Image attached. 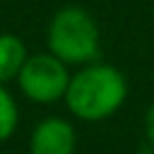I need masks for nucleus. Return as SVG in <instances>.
<instances>
[{"mask_svg": "<svg viewBox=\"0 0 154 154\" xmlns=\"http://www.w3.org/2000/svg\"><path fill=\"white\" fill-rule=\"evenodd\" d=\"M48 52L66 66H86L97 61L100 27L84 7L66 5L54 11L48 25Z\"/></svg>", "mask_w": 154, "mask_h": 154, "instance_id": "2", "label": "nucleus"}, {"mask_svg": "<svg viewBox=\"0 0 154 154\" xmlns=\"http://www.w3.org/2000/svg\"><path fill=\"white\" fill-rule=\"evenodd\" d=\"M75 127L59 116H48L38 120L29 134V154H75Z\"/></svg>", "mask_w": 154, "mask_h": 154, "instance_id": "4", "label": "nucleus"}, {"mask_svg": "<svg viewBox=\"0 0 154 154\" xmlns=\"http://www.w3.org/2000/svg\"><path fill=\"white\" fill-rule=\"evenodd\" d=\"M27 45L18 34L2 32L0 34V84H7L16 79L27 61Z\"/></svg>", "mask_w": 154, "mask_h": 154, "instance_id": "5", "label": "nucleus"}, {"mask_svg": "<svg viewBox=\"0 0 154 154\" xmlns=\"http://www.w3.org/2000/svg\"><path fill=\"white\" fill-rule=\"evenodd\" d=\"M145 138H147V143L154 147V102L147 106V111H145Z\"/></svg>", "mask_w": 154, "mask_h": 154, "instance_id": "7", "label": "nucleus"}, {"mask_svg": "<svg viewBox=\"0 0 154 154\" xmlns=\"http://www.w3.org/2000/svg\"><path fill=\"white\" fill-rule=\"evenodd\" d=\"M127 93V79L118 68L111 63L93 61L70 75L63 102L77 120L100 122L120 111Z\"/></svg>", "mask_w": 154, "mask_h": 154, "instance_id": "1", "label": "nucleus"}, {"mask_svg": "<svg viewBox=\"0 0 154 154\" xmlns=\"http://www.w3.org/2000/svg\"><path fill=\"white\" fill-rule=\"evenodd\" d=\"M18 118H20V111L14 95L9 93V88L5 84H0V143L9 140L16 134Z\"/></svg>", "mask_w": 154, "mask_h": 154, "instance_id": "6", "label": "nucleus"}, {"mask_svg": "<svg viewBox=\"0 0 154 154\" xmlns=\"http://www.w3.org/2000/svg\"><path fill=\"white\" fill-rule=\"evenodd\" d=\"M18 88L29 102L36 104H54L63 100L66 95L70 72L63 61H59L50 52L29 54L27 61L23 63L18 77Z\"/></svg>", "mask_w": 154, "mask_h": 154, "instance_id": "3", "label": "nucleus"}]
</instances>
